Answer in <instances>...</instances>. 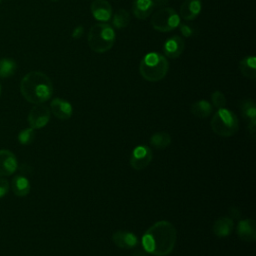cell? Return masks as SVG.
Masks as SVG:
<instances>
[{
	"label": "cell",
	"instance_id": "33",
	"mask_svg": "<svg viewBox=\"0 0 256 256\" xmlns=\"http://www.w3.org/2000/svg\"><path fill=\"white\" fill-rule=\"evenodd\" d=\"M0 95H1V85H0Z\"/></svg>",
	"mask_w": 256,
	"mask_h": 256
},
{
	"label": "cell",
	"instance_id": "4",
	"mask_svg": "<svg viewBox=\"0 0 256 256\" xmlns=\"http://www.w3.org/2000/svg\"><path fill=\"white\" fill-rule=\"evenodd\" d=\"M115 39L114 28L107 23L99 22L91 26L87 36V43L92 51L104 53L113 47Z\"/></svg>",
	"mask_w": 256,
	"mask_h": 256
},
{
	"label": "cell",
	"instance_id": "6",
	"mask_svg": "<svg viewBox=\"0 0 256 256\" xmlns=\"http://www.w3.org/2000/svg\"><path fill=\"white\" fill-rule=\"evenodd\" d=\"M180 24V16L171 7H164L157 10L151 19L152 27L159 32H169Z\"/></svg>",
	"mask_w": 256,
	"mask_h": 256
},
{
	"label": "cell",
	"instance_id": "17",
	"mask_svg": "<svg viewBox=\"0 0 256 256\" xmlns=\"http://www.w3.org/2000/svg\"><path fill=\"white\" fill-rule=\"evenodd\" d=\"M154 6V0H134L132 4V12L136 18L143 20L152 13Z\"/></svg>",
	"mask_w": 256,
	"mask_h": 256
},
{
	"label": "cell",
	"instance_id": "24",
	"mask_svg": "<svg viewBox=\"0 0 256 256\" xmlns=\"http://www.w3.org/2000/svg\"><path fill=\"white\" fill-rule=\"evenodd\" d=\"M16 62L10 58L0 59V77L8 78L12 76L16 71Z\"/></svg>",
	"mask_w": 256,
	"mask_h": 256
},
{
	"label": "cell",
	"instance_id": "27",
	"mask_svg": "<svg viewBox=\"0 0 256 256\" xmlns=\"http://www.w3.org/2000/svg\"><path fill=\"white\" fill-rule=\"evenodd\" d=\"M9 183L6 179L0 178V198L4 197L9 191Z\"/></svg>",
	"mask_w": 256,
	"mask_h": 256
},
{
	"label": "cell",
	"instance_id": "22",
	"mask_svg": "<svg viewBox=\"0 0 256 256\" xmlns=\"http://www.w3.org/2000/svg\"><path fill=\"white\" fill-rule=\"evenodd\" d=\"M150 144L156 149H165L171 144V136L167 132H157L150 137Z\"/></svg>",
	"mask_w": 256,
	"mask_h": 256
},
{
	"label": "cell",
	"instance_id": "12",
	"mask_svg": "<svg viewBox=\"0 0 256 256\" xmlns=\"http://www.w3.org/2000/svg\"><path fill=\"white\" fill-rule=\"evenodd\" d=\"M50 111L60 120H67L72 116V105L62 98H55L50 103Z\"/></svg>",
	"mask_w": 256,
	"mask_h": 256
},
{
	"label": "cell",
	"instance_id": "11",
	"mask_svg": "<svg viewBox=\"0 0 256 256\" xmlns=\"http://www.w3.org/2000/svg\"><path fill=\"white\" fill-rule=\"evenodd\" d=\"M90 8L96 20L104 23L111 19L112 7L107 0H93Z\"/></svg>",
	"mask_w": 256,
	"mask_h": 256
},
{
	"label": "cell",
	"instance_id": "25",
	"mask_svg": "<svg viewBox=\"0 0 256 256\" xmlns=\"http://www.w3.org/2000/svg\"><path fill=\"white\" fill-rule=\"evenodd\" d=\"M35 138V131L33 128H25L18 134V141L22 145H29Z\"/></svg>",
	"mask_w": 256,
	"mask_h": 256
},
{
	"label": "cell",
	"instance_id": "16",
	"mask_svg": "<svg viewBox=\"0 0 256 256\" xmlns=\"http://www.w3.org/2000/svg\"><path fill=\"white\" fill-rule=\"evenodd\" d=\"M114 244L122 249H132L136 247L138 240L134 233L128 231H117L112 235Z\"/></svg>",
	"mask_w": 256,
	"mask_h": 256
},
{
	"label": "cell",
	"instance_id": "32",
	"mask_svg": "<svg viewBox=\"0 0 256 256\" xmlns=\"http://www.w3.org/2000/svg\"><path fill=\"white\" fill-rule=\"evenodd\" d=\"M50 1H52V2H57V1H59V0H50Z\"/></svg>",
	"mask_w": 256,
	"mask_h": 256
},
{
	"label": "cell",
	"instance_id": "35",
	"mask_svg": "<svg viewBox=\"0 0 256 256\" xmlns=\"http://www.w3.org/2000/svg\"><path fill=\"white\" fill-rule=\"evenodd\" d=\"M0 3H1V0H0Z\"/></svg>",
	"mask_w": 256,
	"mask_h": 256
},
{
	"label": "cell",
	"instance_id": "29",
	"mask_svg": "<svg viewBox=\"0 0 256 256\" xmlns=\"http://www.w3.org/2000/svg\"><path fill=\"white\" fill-rule=\"evenodd\" d=\"M229 214H230V218L231 219H239L241 217V212L238 208L236 207H231L229 209Z\"/></svg>",
	"mask_w": 256,
	"mask_h": 256
},
{
	"label": "cell",
	"instance_id": "18",
	"mask_svg": "<svg viewBox=\"0 0 256 256\" xmlns=\"http://www.w3.org/2000/svg\"><path fill=\"white\" fill-rule=\"evenodd\" d=\"M233 220L230 217H220L213 224V233L219 237L224 238L231 234L233 230Z\"/></svg>",
	"mask_w": 256,
	"mask_h": 256
},
{
	"label": "cell",
	"instance_id": "28",
	"mask_svg": "<svg viewBox=\"0 0 256 256\" xmlns=\"http://www.w3.org/2000/svg\"><path fill=\"white\" fill-rule=\"evenodd\" d=\"M180 31L184 37H190L193 35V29L186 24H179Z\"/></svg>",
	"mask_w": 256,
	"mask_h": 256
},
{
	"label": "cell",
	"instance_id": "19",
	"mask_svg": "<svg viewBox=\"0 0 256 256\" xmlns=\"http://www.w3.org/2000/svg\"><path fill=\"white\" fill-rule=\"evenodd\" d=\"M11 188L16 196L24 197L30 192V182L25 176L17 175L12 179Z\"/></svg>",
	"mask_w": 256,
	"mask_h": 256
},
{
	"label": "cell",
	"instance_id": "15",
	"mask_svg": "<svg viewBox=\"0 0 256 256\" xmlns=\"http://www.w3.org/2000/svg\"><path fill=\"white\" fill-rule=\"evenodd\" d=\"M202 9L201 0H185L180 7V16L187 21L194 20L198 17Z\"/></svg>",
	"mask_w": 256,
	"mask_h": 256
},
{
	"label": "cell",
	"instance_id": "20",
	"mask_svg": "<svg viewBox=\"0 0 256 256\" xmlns=\"http://www.w3.org/2000/svg\"><path fill=\"white\" fill-rule=\"evenodd\" d=\"M239 69L243 76L249 79L256 78V58L253 55L244 57L239 62Z\"/></svg>",
	"mask_w": 256,
	"mask_h": 256
},
{
	"label": "cell",
	"instance_id": "7",
	"mask_svg": "<svg viewBox=\"0 0 256 256\" xmlns=\"http://www.w3.org/2000/svg\"><path fill=\"white\" fill-rule=\"evenodd\" d=\"M152 158V150L147 145H138L133 149L129 162L133 169L140 171L150 164Z\"/></svg>",
	"mask_w": 256,
	"mask_h": 256
},
{
	"label": "cell",
	"instance_id": "26",
	"mask_svg": "<svg viewBox=\"0 0 256 256\" xmlns=\"http://www.w3.org/2000/svg\"><path fill=\"white\" fill-rule=\"evenodd\" d=\"M211 101L213 106H215L218 109L225 108L226 105V98L225 95L221 91H214L211 94Z\"/></svg>",
	"mask_w": 256,
	"mask_h": 256
},
{
	"label": "cell",
	"instance_id": "21",
	"mask_svg": "<svg viewBox=\"0 0 256 256\" xmlns=\"http://www.w3.org/2000/svg\"><path fill=\"white\" fill-rule=\"evenodd\" d=\"M191 113L197 118H207L213 110V106L207 100H198L191 105Z\"/></svg>",
	"mask_w": 256,
	"mask_h": 256
},
{
	"label": "cell",
	"instance_id": "9",
	"mask_svg": "<svg viewBox=\"0 0 256 256\" xmlns=\"http://www.w3.org/2000/svg\"><path fill=\"white\" fill-rule=\"evenodd\" d=\"M18 168V161L10 150H0V176H10Z\"/></svg>",
	"mask_w": 256,
	"mask_h": 256
},
{
	"label": "cell",
	"instance_id": "3",
	"mask_svg": "<svg viewBox=\"0 0 256 256\" xmlns=\"http://www.w3.org/2000/svg\"><path fill=\"white\" fill-rule=\"evenodd\" d=\"M169 69L167 58L158 52H149L141 60L139 64V72L141 76L149 82H157L162 80Z\"/></svg>",
	"mask_w": 256,
	"mask_h": 256
},
{
	"label": "cell",
	"instance_id": "10",
	"mask_svg": "<svg viewBox=\"0 0 256 256\" xmlns=\"http://www.w3.org/2000/svg\"><path fill=\"white\" fill-rule=\"evenodd\" d=\"M240 107L243 117L248 121V130L254 139L256 130V105L253 100L245 99L241 102Z\"/></svg>",
	"mask_w": 256,
	"mask_h": 256
},
{
	"label": "cell",
	"instance_id": "8",
	"mask_svg": "<svg viewBox=\"0 0 256 256\" xmlns=\"http://www.w3.org/2000/svg\"><path fill=\"white\" fill-rule=\"evenodd\" d=\"M51 111L43 104H36L28 114V123L31 128L41 129L45 127L50 120Z\"/></svg>",
	"mask_w": 256,
	"mask_h": 256
},
{
	"label": "cell",
	"instance_id": "34",
	"mask_svg": "<svg viewBox=\"0 0 256 256\" xmlns=\"http://www.w3.org/2000/svg\"><path fill=\"white\" fill-rule=\"evenodd\" d=\"M156 1H159V2H160V1H162V0H156Z\"/></svg>",
	"mask_w": 256,
	"mask_h": 256
},
{
	"label": "cell",
	"instance_id": "5",
	"mask_svg": "<svg viewBox=\"0 0 256 256\" xmlns=\"http://www.w3.org/2000/svg\"><path fill=\"white\" fill-rule=\"evenodd\" d=\"M210 124L214 133L222 137L233 136L239 128L237 116L226 108L218 109L213 115Z\"/></svg>",
	"mask_w": 256,
	"mask_h": 256
},
{
	"label": "cell",
	"instance_id": "1",
	"mask_svg": "<svg viewBox=\"0 0 256 256\" xmlns=\"http://www.w3.org/2000/svg\"><path fill=\"white\" fill-rule=\"evenodd\" d=\"M176 238L177 233L173 224L162 220L154 223L146 230L142 237V246L146 253L166 256L173 251Z\"/></svg>",
	"mask_w": 256,
	"mask_h": 256
},
{
	"label": "cell",
	"instance_id": "23",
	"mask_svg": "<svg viewBox=\"0 0 256 256\" xmlns=\"http://www.w3.org/2000/svg\"><path fill=\"white\" fill-rule=\"evenodd\" d=\"M129 22H130L129 12L124 8H121V9L117 10L115 12V14L113 15L112 24H113V27H115L117 29H121V28L126 27L129 24Z\"/></svg>",
	"mask_w": 256,
	"mask_h": 256
},
{
	"label": "cell",
	"instance_id": "31",
	"mask_svg": "<svg viewBox=\"0 0 256 256\" xmlns=\"http://www.w3.org/2000/svg\"><path fill=\"white\" fill-rule=\"evenodd\" d=\"M131 256H146V252L144 249H138L134 251Z\"/></svg>",
	"mask_w": 256,
	"mask_h": 256
},
{
	"label": "cell",
	"instance_id": "30",
	"mask_svg": "<svg viewBox=\"0 0 256 256\" xmlns=\"http://www.w3.org/2000/svg\"><path fill=\"white\" fill-rule=\"evenodd\" d=\"M83 32H84L83 26H77V27L73 30V32H72V37L75 38V39H78V38H80V37L82 36Z\"/></svg>",
	"mask_w": 256,
	"mask_h": 256
},
{
	"label": "cell",
	"instance_id": "2",
	"mask_svg": "<svg viewBox=\"0 0 256 256\" xmlns=\"http://www.w3.org/2000/svg\"><path fill=\"white\" fill-rule=\"evenodd\" d=\"M22 96L32 104H42L49 100L53 94L51 79L43 72L31 71L20 82Z\"/></svg>",
	"mask_w": 256,
	"mask_h": 256
},
{
	"label": "cell",
	"instance_id": "14",
	"mask_svg": "<svg viewBox=\"0 0 256 256\" xmlns=\"http://www.w3.org/2000/svg\"><path fill=\"white\" fill-rule=\"evenodd\" d=\"M237 235L245 242H254L256 240V225L253 219H243L238 222Z\"/></svg>",
	"mask_w": 256,
	"mask_h": 256
},
{
	"label": "cell",
	"instance_id": "13",
	"mask_svg": "<svg viewBox=\"0 0 256 256\" xmlns=\"http://www.w3.org/2000/svg\"><path fill=\"white\" fill-rule=\"evenodd\" d=\"M184 40L180 36L174 35L165 41L163 45V51L165 56L174 59L178 58L182 54V52L184 51Z\"/></svg>",
	"mask_w": 256,
	"mask_h": 256
}]
</instances>
